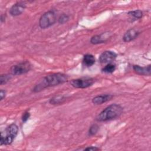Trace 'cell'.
Segmentation results:
<instances>
[{
  "mask_svg": "<svg viewBox=\"0 0 151 151\" xmlns=\"http://www.w3.org/2000/svg\"><path fill=\"white\" fill-rule=\"evenodd\" d=\"M117 57V54L111 51H105L99 57V61L101 63H111Z\"/></svg>",
  "mask_w": 151,
  "mask_h": 151,
  "instance_id": "obj_8",
  "label": "cell"
},
{
  "mask_svg": "<svg viewBox=\"0 0 151 151\" xmlns=\"http://www.w3.org/2000/svg\"><path fill=\"white\" fill-rule=\"evenodd\" d=\"M128 14L135 18L140 19L143 16V12L140 9H137L129 12Z\"/></svg>",
  "mask_w": 151,
  "mask_h": 151,
  "instance_id": "obj_16",
  "label": "cell"
},
{
  "mask_svg": "<svg viewBox=\"0 0 151 151\" xmlns=\"http://www.w3.org/2000/svg\"><path fill=\"white\" fill-rule=\"evenodd\" d=\"M100 150L99 148L97 147H94V146H90V147H88L84 149V150Z\"/></svg>",
  "mask_w": 151,
  "mask_h": 151,
  "instance_id": "obj_21",
  "label": "cell"
},
{
  "mask_svg": "<svg viewBox=\"0 0 151 151\" xmlns=\"http://www.w3.org/2000/svg\"><path fill=\"white\" fill-rule=\"evenodd\" d=\"M30 116V113L29 111H27L25 112H24L22 114V120L23 122H25L27 121V120L29 119Z\"/></svg>",
  "mask_w": 151,
  "mask_h": 151,
  "instance_id": "obj_20",
  "label": "cell"
},
{
  "mask_svg": "<svg viewBox=\"0 0 151 151\" xmlns=\"http://www.w3.org/2000/svg\"><path fill=\"white\" fill-rule=\"evenodd\" d=\"M123 107L117 104H112L103 110L96 117L97 122H106L118 118L123 113Z\"/></svg>",
  "mask_w": 151,
  "mask_h": 151,
  "instance_id": "obj_2",
  "label": "cell"
},
{
  "mask_svg": "<svg viewBox=\"0 0 151 151\" xmlns=\"http://www.w3.org/2000/svg\"><path fill=\"white\" fill-rule=\"evenodd\" d=\"M67 76L63 73H57L49 74L43 77L32 88V91L38 93L50 87L55 86L67 81Z\"/></svg>",
  "mask_w": 151,
  "mask_h": 151,
  "instance_id": "obj_1",
  "label": "cell"
},
{
  "mask_svg": "<svg viewBox=\"0 0 151 151\" xmlns=\"http://www.w3.org/2000/svg\"><path fill=\"white\" fill-rule=\"evenodd\" d=\"M18 133V127L16 124L12 123L8 126L4 132L1 133V146L11 145L17 136Z\"/></svg>",
  "mask_w": 151,
  "mask_h": 151,
  "instance_id": "obj_3",
  "label": "cell"
},
{
  "mask_svg": "<svg viewBox=\"0 0 151 151\" xmlns=\"http://www.w3.org/2000/svg\"><path fill=\"white\" fill-rule=\"evenodd\" d=\"M94 83V78L91 77H81L71 80V85L76 88H85L93 84Z\"/></svg>",
  "mask_w": 151,
  "mask_h": 151,
  "instance_id": "obj_6",
  "label": "cell"
},
{
  "mask_svg": "<svg viewBox=\"0 0 151 151\" xmlns=\"http://www.w3.org/2000/svg\"><path fill=\"white\" fill-rule=\"evenodd\" d=\"M26 5L22 2H18L14 4L9 9V14L13 17L21 15L25 10Z\"/></svg>",
  "mask_w": 151,
  "mask_h": 151,
  "instance_id": "obj_7",
  "label": "cell"
},
{
  "mask_svg": "<svg viewBox=\"0 0 151 151\" xmlns=\"http://www.w3.org/2000/svg\"><path fill=\"white\" fill-rule=\"evenodd\" d=\"M140 32L134 28H130L128 29L123 37V40L124 42H130L136 38L139 35Z\"/></svg>",
  "mask_w": 151,
  "mask_h": 151,
  "instance_id": "obj_9",
  "label": "cell"
},
{
  "mask_svg": "<svg viewBox=\"0 0 151 151\" xmlns=\"http://www.w3.org/2000/svg\"><path fill=\"white\" fill-rule=\"evenodd\" d=\"M5 94H6V91L5 90H1L0 91V96H1V100H2L4 99V98H5Z\"/></svg>",
  "mask_w": 151,
  "mask_h": 151,
  "instance_id": "obj_22",
  "label": "cell"
},
{
  "mask_svg": "<svg viewBox=\"0 0 151 151\" xmlns=\"http://www.w3.org/2000/svg\"><path fill=\"white\" fill-rule=\"evenodd\" d=\"M95 62L96 60L94 55L89 54L84 55L83 59V63L86 67H91L95 63Z\"/></svg>",
  "mask_w": 151,
  "mask_h": 151,
  "instance_id": "obj_12",
  "label": "cell"
},
{
  "mask_svg": "<svg viewBox=\"0 0 151 151\" xmlns=\"http://www.w3.org/2000/svg\"><path fill=\"white\" fill-rule=\"evenodd\" d=\"M12 74H1L0 78V84L2 85L6 83L8 81L10 80L11 78Z\"/></svg>",
  "mask_w": 151,
  "mask_h": 151,
  "instance_id": "obj_18",
  "label": "cell"
},
{
  "mask_svg": "<svg viewBox=\"0 0 151 151\" xmlns=\"http://www.w3.org/2000/svg\"><path fill=\"white\" fill-rule=\"evenodd\" d=\"M99 129V126L97 124H93L91 125L88 130V136H91L96 134Z\"/></svg>",
  "mask_w": 151,
  "mask_h": 151,
  "instance_id": "obj_17",
  "label": "cell"
},
{
  "mask_svg": "<svg viewBox=\"0 0 151 151\" xmlns=\"http://www.w3.org/2000/svg\"><path fill=\"white\" fill-rule=\"evenodd\" d=\"M150 66H151L150 64L146 67H141L138 65H134L133 66V68L134 72L139 75L149 76H150V73H151Z\"/></svg>",
  "mask_w": 151,
  "mask_h": 151,
  "instance_id": "obj_10",
  "label": "cell"
},
{
  "mask_svg": "<svg viewBox=\"0 0 151 151\" xmlns=\"http://www.w3.org/2000/svg\"><path fill=\"white\" fill-rule=\"evenodd\" d=\"M57 20L55 14L53 11H48L44 13L39 20V25L42 29H46L52 26Z\"/></svg>",
  "mask_w": 151,
  "mask_h": 151,
  "instance_id": "obj_4",
  "label": "cell"
},
{
  "mask_svg": "<svg viewBox=\"0 0 151 151\" xmlns=\"http://www.w3.org/2000/svg\"><path fill=\"white\" fill-rule=\"evenodd\" d=\"M104 34L100 35H95L91 38L90 42L93 44H99L106 42L107 40L103 37Z\"/></svg>",
  "mask_w": 151,
  "mask_h": 151,
  "instance_id": "obj_13",
  "label": "cell"
},
{
  "mask_svg": "<svg viewBox=\"0 0 151 151\" xmlns=\"http://www.w3.org/2000/svg\"><path fill=\"white\" fill-rule=\"evenodd\" d=\"M112 97L113 96L111 94H103L97 96L92 99V102L96 105H99L111 100Z\"/></svg>",
  "mask_w": 151,
  "mask_h": 151,
  "instance_id": "obj_11",
  "label": "cell"
},
{
  "mask_svg": "<svg viewBox=\"0 0 151 151\" xmlns=\"http://www.w3.org/2000/svg\"><path fill=\"white\" fill-rule=\"evenodd\" d=\"M31 68V65L28 61H23L15 64L10 69L11 74L13 76H19L28 73Z\"/></svg>",
  "mask_w": 151,
  "mask_h": 151,
  "instance_id": "obj_5",
  "label": "cell"
},
{
  "mask_svg": "<svg viewBox=\"0 0 151 151\" xmlns=\"http://www.w3.org/2000/svg\"><path fill=\"white\" fill-rule=\"evenodd\" d=\"M116 69V65L112 63H108L104 68H102V71L106 73H112Z\"/></svg>",
  "mask_w": 151,
  "mask_h": 151,
  "instance_id": "obj_15",
  "label": "cell"
},
{
  "mask_svg": "<svg viewBox=\"0 0 151 151\" xmlns=\"http://www.w3.org/2000/svg\"><path fill=\"white\" fill-rule=\"evenodd\" d=\"M66 100V97L63 96H55L53 97H52L50 100V103L51 104L56 105V104H60L63 103Z\"/></svg>",
  "mask_w": 151,
  "mask_h": 151,
  "instance_id": "obj_14",
  "label": "cell"
},
{
  "mask_svg": "<svg viewBox=\"0 0 151 151\" xmlns=\"http://www.w3.org/2000/svg\"><path fill=\"white\" fill-rule=\"evenodd\" d=\"M68 20H69V16L67 14H63L59 17L58 19V22L61 24H63L67 22Z\"/></svg>",
  "mask_w": 151,
  "mask_h": 151,
  "instance_id": "obj_19",
  "label": "cell"
}]
</instances>
